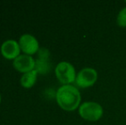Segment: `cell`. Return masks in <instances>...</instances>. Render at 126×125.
<instances>
[{
    "label": "cell",
    "mask_w": 126,
    "mask_h": 125,
    "mask_svg": "<svg viewBox=\"0 0 126 125\" xmlns=\"http://www.w3.org/2000/svg\"><path fill=\"white\" fill-rule=\"evenodd\" d=\"M117 24L121 28L126 27V7L118 12L117 16Z\"/></svg>",
    "instance_id": "10"
},
{
    "label": "cell",
    "mask_w": 126,
    "mask_h": 125,
    "mask_svg": "<svg viewBox=\"0 0 126 125\" xmlns=\"http://www.w3.org/2000/svg\"><path fill=\"white\" fill-rule=\"evenodd\" d=\"M55 75L57 79L63 85H71V83L76 82L77 74L75 67L71 63L66 61H62L55 67Z\"/></svg>",
    "instance_id": "3"
},
{
    "label": "cell",
    "mask_w": 126,
    "mask_h": 125,
    "mask_svg": "<svg viewBox=\"0 0 126 125\" xmlns=\"http://www.w3.org/2000/svg\"><path fill=\"white\" fill-rule=\"evenodd\" d=\"M18 43L20 45L21 50L27 55L32 56L40 50V44L38 40L30 33H23L21 35Z\"/></svg>",
    "instance_id": "5"
},
{
    "label": "cell",
    "mask_w": 126,
    "mask_h": 125,
    "mask_svg": "<svg viewBox=\"0 0 126 125\" xmlns=\"http://www.w3.org/2000/svg\"><path fill=\"white\" fill-rule=\"evenodd\" d=\"M21 47L18 41L15 40H7L3 42L0 47V52L6 59H15L21 55Z\"/></svg>",
    "instance_id": "7"
},
{
    "label": "cell",
    "mask_w": 126,
    "mask_h": 125,
    "mask_svg": "<svg viewBox=\"0 0 126 125\" xmlns=\"http://www.w3.org/2000/svg\"><path fill=\"white\" fill-rule=\"evenodd\" d=\"M125 3H126V1H125Z\"/></svg>",
    "instance_id": "12"
},
{
    "label": "cell",
    "mask_w": 126,
    "mask_h": 125,
    "mask_svg": "<svg viewBox=\"0 0 126 125\" xmlns=\"http://www.w3.org/2000/svg\"><path fill=\"white\" fill-rule=\"evenodd\" d=\"M81 93L73 85H62L56 93L58 105L63 110L73 111L81 105Z\"/></svg>",
    "instance_id": "1"
},
{
    "label": "cell",
    "mask_w": 126,
    "mask_h": 125,
    "mask_svg": "<svg viewBox=\"0 0 126 125\" xmlns=\"http://www.w3.org/2000/svg\"><path fill=\"white\" fill-rule=\"evenodd\" d=\"M38 77V71L36 69L31 70L22 74L20 78V83L25 88H30L35 84Z\"/></svg>",
    "instance_id": "9"
},
{
    "label": "cell",
    "mask_w": 126,
    "mask_h": 125,
    "mask_svg": "<svg viewBox=\"0 0 126 125\" xmlns=\"http://www.w3.org/2000/svg\"><path fill=\"white\" fill-rule=\"evenodd\" d=\"M1 99H2V98H1V94H0V104H1Z\"/></svg>",
    "instance_id": "11"
},
{
    "label": "cell",
    "mask_w": 126,
    "mask_h": 125,
    "mask_svg": "<svg viewBox=\"0 0 126 125\" xmlns=\"http://www.w3.org/2000/svg\"><path fill=\"white\" fill-rule=\"evenodd\" d=\"M98 80V72L93 68H83L76 75V84L81 88H88L95 83Z\"/></svg>",
    "instance_id": "4"
},
{
    "label": "cell",
    "mask_w": 126,
    "mask_h": 125,
    "mask_svg": "<svg viewBox=\"0 0 126 125\" xmlns=\"http://www.w3.org/2000/svg\"><path fill=\"white\" fill-rule=\"evenodd\" d=\"M12 65L16 70L24 74L35 69V59L33 57V56L21 54L16 58L14 59Z\"/></svg>",
    "instance_id": "6"
},
{
    "label": "cell",
    "mask_w": 126,
    "mask_h": 125,
    "mask_svg": "<svg viewBox=\"0 0 126 125\" xmlns=\"http://www.w3.org/2000/svg\"><path fill=\"white\" fill-rule=\"evenodd\" d=\"M78 112L81 118L90 122H96L102 117L104 110L99 103L94 101H86L81 104Z\"/></svg>",
    "instance_id": "2"
},
{
    "label": "cell",
    "mask_w": 126,
    "mask_h": 125,
    "mask_svg": "<svg viewBox=\"0 0 126 125\" xmlns=\"http://www.w3.org/2000/svg\"><path fill=\"white\" fill-rule=\"evenodd\" d=\"M38 59L35 60V69L38 73L46 74L50 70V63H49V51L46 48H40L39 50Z\"/></svg>",
    "instance_id": "8"
}]
</instances>
